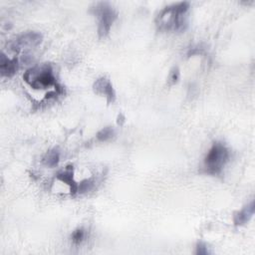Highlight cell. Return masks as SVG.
Listing matches in <instances>:
<instances>
[{
    "mask_svg": "<svg viewBox=\"0 0 255 255\" xmlns=\"http://www.w3.org/2000/svg\"><path fill=\"white\" fill-rule=\"evenodd\" d=\"M190 4L185 1L170 4L161 9L155 18V24L162 31H182L187 25V13Z\"/></svg>",
    "mask_w": 255,
    "mask_h": 255,
    "instance_id": "6da1fadb",
    "label": "cell"
},
{
    "mask_svg": "<svg viewBox=\"0 0 255 255\" xmlns=\"http://www.w3.org/2000/svg\"><path fill=\"white\" fill-rule=\"evenodd\" d=\"M230 159L229 148L221 141H215L203 160L204 170L212 175L220 174Z\"/></svg>",
    "mask_w": 255,
    "mask_h": 255,
    "instance_id": "7a4b0ae2",
    "label": "cell"
},
{
    "mask_svg": "<svg viewBox=\"0 0 255 255\" xmlns=\"http://www.w3.org/2000/svg\"><path fill=\"white\" fill-rule=\"evenodd\" d=\"M23 79L35 90L56 86V78L53 74V69L49 64H42L28 69L24 73Z\"/></svg>",
    "mask_w": 255,
    "mask_h": 255,
    "instance_id": "3957f363",
    "label": "cell"
},
{
    "mask_svg": "<svg viewBox=\"0 0 255 255\" xmlns=\"http://www.w3.org/2000/svg\"><path fill=\"white\" fill-rule=\"evenodd\" d=\"M91 13L98 19V34L106 37L118 18V12L108 2H97L91 7Z\"/></svg>",
    "mask_w": 255,
    "mask_h": 255,
    "instance_id": "277c9868",
    "label": "cell"
},
{
    "mask_svg": "<svg viewBox=\"0 0 255 255\" xmlns=\"http://www.w3.org/2000/svg\"><path fill=\"white\" fill-rule=\"evenodd\" d=\"M43 40V35L37 31H27L18 36H16L10 43L9 47L13 52L19 53L21 51H26L33 49L41 44Z\"/></svg>",
    "mask_w": 255,
    "mask_h": 255,
    "instance_id": "5b68a950",
    "label": "cell"
},
{
    "mask_svg": "<svg viewBox=\"0 0 255 255\" xmlns=\"http://www.w3.org/2000/svg\"><path fill=\"white\" fill-rule=\"evenodd\" d=\"M94 92L104 96L107 99L108 103H114L116 100V92L114 90L112 82L106 78L102 77L96 80V82L93 85Z\"/></svg>",
    "mask_w": 255,
    "mask_h": 255,
    "instance_id": "8992f818",
    "label": "cell"
},
{
    "mask_svg": "<svg viewBox=\"0 0 255 255\" xmlns=\"http://www.w3.org/2000/svg\"><path fill=\"white\" fill-rule=\"evenodd\" d=\"M254 201L251 200L248 204H246L242 209L234 213L233 216V223L235 226H242L245 225L250 221L254 214Z\"/></svg>",
    "mask_w": 255,
    "mask_h": 255,
    "instance_id": "52a82bcc",
    "label": "cell"
},
{
    "mask_svg": "<svg viewBox=\"0 0 255 255\" xmlns=\"http://www.w3.org/2000/svg\"><path fill=\"white\" fill-rule=\"evenodd\" d=\"M18 70V60L16 58L9 59L4 53L0 58V72L3 77H12Z\"/></svg>",
    "mask_w": 255,
    "mask_h": 255,
    "instance_id": "ba28073f",
    "label": "cell"
},
{
    "mask_svg": "<svg viewBox=\"0 0 255 255\" xmlns=\"http://www.w3.org/2000/svg\"><path fill=\"white\" fill-rule=\"evenodd\" d=\"M57 178L62 182L66 183L70 187V191L72 194L78 192V183L74 179V168L73 165L66 166L65 169L59 171L57 173Z\"/></svg>",
    "mask_w": 255,
    "mask_h": 255,
    "instance_id": "9c48e42d",
    "label": "cell"
},
{
    "mask_svg": "<svg viewBox=\"0 0 255 255\" xmlns=\"http://www.w3.org/2000/svg\"><path fill=\"white\" fill-rule=\"evenodd\" d=\"M60 161V151L57 148H53L45 153L42 158V162L48 167L56 166Z\"/></svg>",
    "mask_w": 255,
    "mask_h": 255,
    "instance_id": "30bf717a",
    "label": "cell"
},
{
    "mask_svg": "<svg viewBox=\"0 0 255 255\" xmlns=\"http://www.w3.org/2000/svg\"><path fill=\"white\" fill-rule=\"evenodd\" d=\"M114 133H115V130L113 128L106 127L98 131L97 138L100 141H106V140H109L110 138H112L114 136Z\"/></svg>",
    "mask_w": 255,
    "mask_h": 255,
    "instance_id": "8fae6325",
    "label": "cell"
},
{
    "mask_svg": "<svg viewBox=\"0 0 255 255\" xmlns=\"http://www.w3.org/2000/svg\"><path fill=\"white\" fill-rule=\"evenodd\" d=\"M94 186V180L93 178H89V179H85L82 182H80V184H78V192L83 193L86 192L90 189H92V187Z\"/></svg>",
    "mask_w": 255,
    "mask_h": 255,
    "instance_id": "7c38bea8",
    "label": "cell"
},
{
    "mask_svg": "<svg viewBox=\"0 0 255 255\" xmlns=\"http://www.w3.org/2000/svg\"><path fill=\"white\" fill-rule=\"evenodd\" d=\"M72 241L75 243V244H80L84 238H85V230L83 228H78L76 229L73 233H72Z\"/></svg>",
    "mask_w": 255,
    "mask_h": 255,
    "instance_id": "4fadbf2b",
    "label": "cell"
},
{
    "mask_svg": "<svg viewBox=\"0 0 255 255\" xmlns=\"http://www.w3.org/2000/svg\"><path fill=\"white\" fill-rule=\"evenodd\" d=\"M179 76H180V74H179V69H178L177 67H173V68L170 70L169 75H168V79H167L168 84H169V85H174V84H176V83L178 82V80H179Z\"/></svg>",
    "mask_w": 255,
    "mask_h": 255,
    "instance_id": "5bb4252c",
    "label": "cell"
},
{
    "mask_svg": "<svg viewBox=\"0 0 255 255\" xmlns=\"http://www.w3.org/2000/svg\"><path fill=\"white\" fill-rule=\"evenodd\" d=\"M196 254H199V255H206L209 253L208 249H207V246L205 243L203 242H198L197 245H196V251H195Z\"/></svg>",
    "mask_w": 255,
    "mask_h": 255,
    "instance_id": "9a60e30c",
    "label": "cell"
}]
</instances>
